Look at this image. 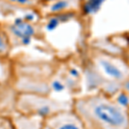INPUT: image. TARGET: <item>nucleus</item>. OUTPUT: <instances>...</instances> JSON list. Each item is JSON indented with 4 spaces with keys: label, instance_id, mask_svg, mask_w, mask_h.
Instances as JSON below:
<instances>
[{
    "label": "nucleus",
    "instance_id": "f257e3e1",
    "mask_svg": "<svg viewBox=\"0 0 129 129\" xmlns=\"http://www.w3.org/2000/svg\"><path fill=\"white\" fill-rule=\"evenodd\" d=\"M75 111L84 129H129V109L104 94L79 99Z\"/></svg>",
    "mask_w": 129,
    "mask_h": 129
},
{
    "label": "nucleus",
    "instance_id": "f03ea898",
    "mask_svg": "<svg viewBox=\"0 0 129 129\" xmlns=\"http://www.w3.org/2000/svg\"><path fill=\"white\" fill-rule=\"evenodd\" d=\"M94 64L96 68L95 73L100 80L104 78L108 81L106 85L108 92H117L129 78V64L119 57L101 53L95 55Z\"/></svg>",
    "mask_w": 129,
    "mask_h": 129
},
{
    "label": "nucleus",
    "instance_id": "7ed1b4c3",
    "mask_svg": "<svg viewBox=\"0 0 129 129\" xmlns=\"http://www.w3.org/2000/svg\"><path fill=\"white\" fill-rule=\"evenodd\" d=\"M49 129H84L80 118L76 113H58L49 120Z\"/></svg>",
    "mask_w": 129,
    "mask_h": 129
},
{
    "label": "nucleus",
    "instance_id": "20e7f679",
    "mask_svg": "<svg viewBox=\"0 0 129 129\" xmlns=\"http://www.w3.org/2000/svg\"><path fill=\"white\" fill-rule=\"evenodd\" d=\"M11 31L16 36L22 39L25 37H31L35 34V28L28 22H25L21 18H17L11 27Z\"/></svg>",
    "mask_w": 129,
    "mask_h": 129
},
{
    "label": "nucleus",
    "instance_id": "39448f33",
    "mask_svg": "<svg viewBox=\"0 0 129 129\" xmlns=\"http://www.w3.org/2000/svg\"><path fill=\"white\" fill-rule=\"evenodd\" d=\"M70 0H58L51 6V11L53 13H62L70 7Z\"/></svg>",
    "mask_w": 129,
    "mask_h": 129
},
{
    "label": "nucleus",
    "instance_id": "423d86ee",
    "mask_svg": "<svg viewBox=\"0 0 129 129\" xmlns=\"http://www.w3.org/2000/svg\"><path fill=\"white\" fill-rule=\"evenodd\" d=\"M103 1L104 0H88L87 3L84 5V11L87 14L94 13V12L97 11Z\"/></svg>",
    "mask_w": 129,
    "mask_h": 129
},
{
    "label": "nucleus",
    "instance_id": "0eeeda50",
    "mask_svg": "<svg viewBox=\"0 0 129 129\" xmlns=\"http://www.w3.org/2000/svg\"><path fill=\"white\" fill-rule=\"evenodd\" d=\"M116 103L123 108L129 109V95L126 92H121L118 95L117 98L115 99Z\"/></svg>",
    "mask_w": 129,
    "mask_h": 129
},
{
    "label": "nucleus",
    "instance_id": "6e6552de",
    "mask_svg": "<svg viewBox=\"0 0 129 129\" xmlns=\"http://www.w3.org/2000/svg\"><path fill=\"white\" fill-rule=\"evenodd\" d=\"M59 20L58 17H53L49 20V22L47 24V29L48 31H53L54 30L59 24Z\"/></svg>",
    "mask_w": 129,
    "mask_h": 129
},
{
    "label": "nucleus",
    "instance_id": "1a4fd4ad",
    "mask_svg": "<svg viewBox=\"0 0 129 129\" xmlns=\"http://www.w3.org/2000/svg\"><path fill=\"white\" fill-rule=\"evenodd\" d=\"M52 88L56 92H61L64 89V84L59 80H54L52 83Z\"/></svg>",
    "mask_w": 129,
    "mask_h": 129
},
{
    "label": "nucleus",
    "instance_id": "9d476101",
    "mask_svg": "<svg viewBox=\"0 0 129 129\" xmlns=\"http://www.w3.org/2000/svg\"><path fill=\"white\" fill-rule=\"evenodd\" d=\"M6 48H7V46H6V42L5 39L2 37V35H0V53H3L5 52Z\"/></svg>",
    "mask_w": 129,
    "mask_h": 129
},
{
    "label": "nucleus",
    "instance_id": "9b49d317",
    "mask_svg": "<svg viewBox=\"0 0 129 129\" xmlns=\"http://www.w3.org/2000/svg\"><path fill=\"white\" fill-rule=\"evenodd\" d=\"M121 88L124 89V92H126V94L129 95V78L122 84Z\"/></svg>",
    "mask_w": 129,
    "mask_h": 129
},
{
    "label": "nucleus",
    "instance_id": "f8f14e48",
    "mask_svg": "<svg viewBox=\"0 0 129 129\" xmlns=\"http://www.w3.org/2000/svg\"><path fill=\"white\" fill-rule=\"evenodd\" d=\"M70 74H71V76L73 77V78H78V77H79V72L76 69H71Z\"/></svg>",
    "mask_w": 129,
    "mask_h": 129
},
{
    "label": "nucleus",
    "instance_id": "ddd939ff",
    "mask_svg": "<svg viewBox=\"0 0 129 129\" xmlns=\"http://www.w3.org/2000/svg\"><path fill=\"white\" fill-rule=\"evenodd\" d=\"M31 41V37H25V38L22 39V42L24 45H28Z\"/></svg>",
    "mask_w": 129,
    "mask_h": 129
},
{
    "label": "nucleus",
    "instance_id": "4468645a",
    "mask_svg": "<svg viewBox=\"0 0 129 129\" xmlns=\"http://www.w3.org/2000/svg\"><path fill=\"white\" fill-rule=\"evenodd\" d=\"M25 19L28 21H33L35 19V16L34 15H32V14H27V15L25 16Z\"/></svg>",
    "mask_w": 129,
    "mask_h": 129
},
{
    "label": "nucleus",
    "instance_id": "2eb2a0df",
    "mask_svg": "<svg viewBox=\"0 0 129 129\" xmlns=\"http://www.w3.org/2000/svg\"><path fill=\"white\" fill-rule=\"evenodd\" d=\"M16 2L21 5H26V4H28L29 0H16Z\"/></svg>",
    "mask_w": 129,
    "mask_h": 129
}]
</instances>
